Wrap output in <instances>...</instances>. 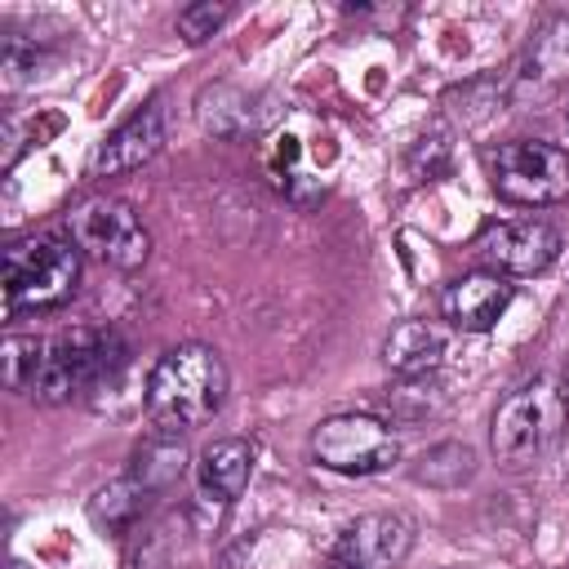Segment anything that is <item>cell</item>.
I'll return each instance as SVG.
<instances>
[{
    "instance_id": "1",
    "label": "cell",
    "mask_w": 569,
    "mask_h": 569,
    "mask_svg": "<svg viewBox=\"0 0 569 569\" xmlns=\"http://www.w3.org/2000/svg\"><path fill=\"white\" fill-rule=\"evenodd\" d=\"M569 427V382L560 373H533L516 391H507L489 422V449L498 467L529 471L542 462Z\"/></svg>"
},
{
    "instance_id": "2",
    "label": "cell",
    "mask_w": 569,
    "mask_h": 569,
    "mask_svg": "<svg viewBox=\"0 0 569 569\" xmlns=\"http://www.w3.org/2000/svg\"><path fill=\"white\" fill-rule=\"evenodd\" d=\"M227 387H231V378H227V365L213 347L178 342L147 373V413L160 427L187 431V427L209 422L222 409Z\"/></svg>"
},
{
    "instance_id": "3",
    "label": "cell",
    "mask_w": 569,
    "mask_h": 569,
    "mask_svg": "<svg viewBox=\"0 0 569 569\" xmlns=\"http://www.w3.org/2000/svg\"><path fill=\"white\" fill-rule=\"evenodd\" d=\"M129 365V347L116 329H67L58 338H40V365L31 391L40 405H71L102 387H111Z\"/></svg>"
},
{
    "instance_id": "4",
    "label": "cell",
    "mask_w": 569,
    "mask_h": 569,
    "mask_svg": "<svg viewBox=\"0 0 569 569\" xmlns=\"http://www.w3.org/2000/svg\"><path fill=\"white\" fill-rule=\"evenodd\" d=\"M84 253L62 236H22L4 249L0 284L4 307L18 311H53L80 289Z\"/></svg>"
},
{
    "instance_id": "5",
    "label": "cell",
    "mask_w": 569,
    "mask_h": 569,
    "mask_svg": "<svg viewBox=\"0 0 569 569\" xmlns=\"http://www.w3.org/2000/svg\"><path fill=\"white\" fill-rule=\"evenodd\" d=\"M67 240L116 267V271H138L151 258V236L142 227V218L133 213V204L116 200V196H84L80 204L67 209Z\"/></svg>"
},
{
    "instance_id": "6",
    "label": "cell",
    "mask_w": 569,
    "mask_h": 569,
    "mask_svg": "<svg viewBox=\"0 0 569 569\" xmlns=\"http://www.w3.org/2000/svg\"><path fill=\"white\" fill-rule=\"evenodd\" d=\"M489 173H493V191L507 204L542 209L569 200V151L556 142L542 138L498 142V151L489 156Z\"/></svg>"
},
{
    "instance_id": "7",
    "label": "cell",
    "mask_w": 569,
    "mask_h": 569,
    "mask_svg": "<svg viewBox=\"0 0 569 569\" xmlns=\"http://www.w3.org/2000/svg\"><path fill=\"white\" fill-rule=\"evenodd\" d=\"M311 458L338 476H378L400 462V436L373 413H333L311 427Z\"/></svg>"
},
{
    "instance_id": "8",
    "label": "cell",
    "mask_w": 569,
    "mask_h": 569,
    "mask_svg": "<svg viewBox=\"0 0 569 569\" xmlns=\"http://www.w3.org/2000/svg\"><path fill=\"white\" fill-rule=\"evenodd\" d=\"M565 84H569V9H556L542 22H533L507 76V102L516 111H542L547 102L560 98Z\"/></svg>"
},
{
    "instance_id": "9",
    "label": "cell",
    "mask_w": 569,
    "mask_h": 569,
    "mask_svg": "<svg viewBox=\"0 0 569 569\" xmlns=\"http://www.w3.org/2000/svg\"><path fill=\"white\" fill-rule=\"evenodd\" d=\"M409 551L413 525L400 511H369L333 538L320 569H400Z\"/></svg>"
},
{
    "instance_id": "10",
    "label": "cell",
    "mask_w": 569,
    "mask_h": 569,
    "mask_svg": "<svg viewBox=\"0 0 569 569\" xmlns=\"http://www.w3.org/2000/svg\"><path fill=\"white\" fill-rule=\"evenodd\" d=\"M476 258L498 276H538L560 258V236L547 222H493L476 240Z\"/></svg>"
},
{
    "instance_id": "11",
    "label": "cell",
    "mask_w": 569,
    "mask_h": 569,
    "mask_svg": "<svg viewBox=\"0 0 569 569\" xmlns=\"http://www.w3.org/2000/svg\"><path fill=\"white\" fill-rule=\"evenodd\" d=\"M160 147H164V98L156 93L98 142L89 169H93V178H116V173L142 169Z\"/></svg>"
},
{
    "instance_id": "12",
    "label": "cell",
    "mask_w": 569,
    "mask_h": 569,
    "mask_svg": "<svg viewBox=\"0 0 569 569\" xmlns=\"http://www.w3.org/2000/svg\"><path fill=\"white\" fill-rule=\"evenodd\" d=\"M511 298H516V284L507 276H498V271H467V276L445 284L440 311L462 333H489L502 320V311L511 307Z\"/></svg>"
},
{
    "instance_id": "13",
    "label": "cell",
    "mask_w": 569,
    "mask_h": 569,
    "mask_svg": "<svg viewBox=\"0 0 569 569\" xmlns=\"http://www.w3.org/2000/svg\"><path fill=\"white\" fill-rule=\"evenodd\" d=\"M253 476V445L244 436H222L200 449L196 462V511H227Z\"/></svg>"
},
{
    "instance_id": "14",
    "label": "cell",
    "mask_w": 569,
    "mask_h": 569,
    "mask_svg": "<svg viewBox=\"0 0 569 569\" xmlns=\"http://www.w3.org/2000/svg\"><path fill=\"white\" fill-rule=\"evenodd\" d=\"M182 476H187V440L173 427H156L133 449V458H129V480L138 489H147L151 498L164 493V489H173Z\"/></svg>"
},
{
    "instance_id": "15",
    "label": "cell",
    "mask_w": 569,
    "mask_h": 569,
    "mask_svg": "<svg viewBox=\"0 0 569 569\" xmlns=\"http://www.w3.org/2000/svg\"><path fill=\"white\" fill-rule=\"evenodd\" d=\"M440 356H445V333L431 320H400L387 333V342H382V360L400 378H427V373H436Z\"/></svg>"
},
{
    "instance_id": "16",
    "label": "cell",
    "mask_w": 569,
    "mask_h": 569,
    "mask_svg": "<svg viewBox=\"0 0 569 569\" xmlns=\"http://www.w3.org/2000/svg\"><path fill=\"white\" fill-rule=\"evenodd\" d=\"M471 476H476V453H471V445H458V440H440V445L422 449L413 462V480L431 485V489H458Z\"/></svg>"
},
{
    "instance_id": "17",
    "label": "cell",
    "mask_w": 569,
    "mask_h": 569,
    "mask_svg": "<svg viewBox=\"0 0 569 569\" xmlns=\"http://www.w3.org/2000/svg\"><path fill=\"white\" fill-rule=\"evenodd\" d=\"M147 489H138L129 476L120 480V485H111V489H98L93 493V502H89V516L102 525V529H111V533H124L142 511H147Z\"/></svg>"
},
{
    "instance_id": "18",
    "label": "cell",
    "mask_w": 569,
    "mask_h": 569,
    "mask_svg": "<svg viewBox=\"0 0 569 569\" xmlns=\"http://www.w3.org/2000/svg\"><path fill=\"white\" fill-rule=\"evenodd\" d=\"M36 365H40V338L9 333V338H4V382H9L13 391H31Z\"/></svg>"
},
{
    "instance_id": "19",
    "label": "cell",
    "mask_w": 569,
    "mask_h": 569,
    "mask_svg": "<svg viewBox=\"0 0 569 569\" xmlns=\"http://www.w3.org/2000/svg\"><path fill=\"white\" fill-rule=\"evenodd\" d=\"M227 18H231V4H213V0L187 4V9H178V36H182L187 44H204Z\"/></svg>"
},
{
    "instance_id": "20",
    "label": "cell",
    "mask_w": 569,
    "mask_h": 569,
    "mask_svg": "<svg viewBox=\"0 0 569 569\" xmlns=\"http://www.w3.org/2000/svg\"><path fill=\"white\" fill-rule=\"evenodd\" d=\"M9 569H27V565H22V560H13V565H9Z\"/></svg>"
},
{
    "instance_id": "21",
    "label": "cell",
    "mask_w": 569,
    "mask_h": 569,
    "mask_svg": "<svg viewBox=\"0 0 569 569\" xmlns=\"http://www.w3.org/2000/svg\"><path fill=\"white\" fill-rule=\"evenodd\" d=\"M565 129H569V111H565Z\"/></svg>"
}]
</instances>
